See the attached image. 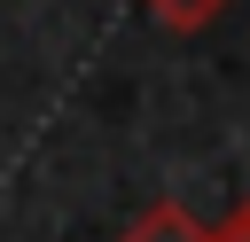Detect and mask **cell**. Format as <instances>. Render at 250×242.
Masks as SVG:
<instances>
[{"label": "cell", "mask_w": 250, "mask_h": 242, "mask_svg": "<svg viewBox=\"0 0 250 242\" xmlns=\"http://www.w3.org/2000/svg\"><path fill=\"white\" fill-rule=\"evenodd\" d=\"M141 8H148L164 31H203V23H219L234 0H141Z\"/></svg>", "instance_id": "cell-2"}, {"label": "cell", "mask_w": 250, "mask_h": 242, "mask_svg": "<svg viewBox=\"0 0 250 242\" xmlns=\"http://www.w3.org/2000/svg\"><path fill=\"white\" fill-rule=\"evenodd\" d=\"M117 242H211V226H203V219H188V203H148Z\"/></svg>", "instance_id": "cell-1"}, {"label": "cell", "mask_w": 250, "mask_h": 242, "mask_svg": "<svg viewBox=\"0 0 250 242\" xmlns=\"http://www.w3.org/2000/svg\"><path fill=\"white\" fill-rule=\"evenodd\" d=\"M211 242H250V203H242V211H234L227 226H211Z\"/></svg>", "instance_id": "cell-3"}]
</instances>
